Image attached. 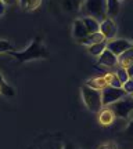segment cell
Wrapping results in <instances>:
<instances>
[{
    "instance_id": "cell-31",
    "label": "cell",
    "mask_w": 133,
    "mask_h": 149,
    "mask_svg": "<svg viewBox=\"0 0 133 149\" xmlns=\"http://www.w3.org/2000/svg\"><path fill=\"white\" fill-rule=\"evenodd\" d=\"M18 1H20V0H18Z\"/></svg>"
},
{
    "instance_id": "cell-5",
    "label": "cell",
    "mask_w": 133,
    "mask_h": 149,
    "mask_svg": "<svg viewBox=\"0 0 133 149\" xmlns=\"http://www.w3.org/2000/svg\"><path fill=\"white\" fill-rule=\"evenodd\" d=\"M100 93H101V104H103V107H110L114 102L119 101L121 98L126 95L122 88H115V87H111V86H107L106 88H103Z\"/></svg>"
},
{
    "instance_id": "cell-11",
    "label": "cell",
    "mask_w": 133,
    "mask_h": 149,
    "mask_svg": "<svg viewBox=\"0 0 133 149\" xmlns=\"http://www.w3.org/2000/svg\"><path fill=\"white\" fill-rule=\"evenodd\" d=\"M121 10V1L118 0H106V13L108 18H115Z\"/></svg>"
},
{
    "instance_id": "cell-16",
    "label": "cell",
    "mask_w": 133,
    "mask_h": 149,
    "mask_svg": "<svg viewBox=\"0 0 133 149\" xmlns=\"http://www.w3.org/2000/svg\"><path fill=\"white\" fill-rule=\"evenodd\" d=\"M104 79H106L107 84L111 86V87H115V88H122V83L118 80L117 74L114 73V72H107L104 74Z\"/></svg>"
},
{
    "instance_id": "cell-19",
    "label": "cell",
    "mask_w": 133,
    "mask_h": 149,
    "mask_svg": "<svg viewBox=\"0 0 133 149\" xmlns=\"http://www.w3.org/2000/svg\"><path fill=\"white\" fill-rule=\"evenodd\" d=\"M40 3H42V0H20V4L27 11L36 10L37 7L40 6Z\"/></svg>"
},
{
    "instance_id": "cell-33",
    "label": "cell",
    "mask_w": 133,
    "mask_h": 149,
    "mask_svg": "<svg viewBox=\"0 0 133 149\" xmlns=\"http://www.w3.org/2000/svg\"><path fill=\"white\" fill-rule=\"evenodd\" d=\"M132 43H133V42H132Z\"/></svg>"
},
{
    "instance_id": "cell-10",
    "label": "cell",
    "mask_w": 133,
    "mask_h": 149,
    "mask_svg": "<svg viewBox=\"0 0 133 149\" xmlns=\"http://www.w3.org/2000/svg\"><path fill=\"white\" fill-rule=\"evenodd\" d=\"M72 35H74V37L76 39V42H80L82 39H85V37L89 35L80 18H78V19L74 21V25H72Z\"/></svg>"
},
{
    "instance_id": "cell-29",
    "label": "cell",
    "mask_w": 133,
    "mask_h": 149,
    "mask_svg": "<svg viewBox=\"0 0 133 149\" xmlns=\"http://www.w3.org/2000/svg\"><path fill=\"white\" fill-rule=\"evenodd\" d=\"M118 1H123V0H118Z\"/></svg>"
},
{
    "instance_id": "cell-18",
    "label": "cell",
    "mask_w": 133,
    "mask_h": 149,
    "mask_svg": "<svg viewBox=\"0 0 133 149\" xmlns=\"http://www.w3.org/2000/svg\"><path fill=\"white\" fill-rule=\"evenodd\" d=\"M106 47H107V40L106 42H101V43H96V44H91V46L87 47V50H89V53H90L91 55L99 57V55L106 50Z\"/></svg>"
},
{
    "instance_id": "cell-27",
    "label": "cell",
    "mask_w": 133,
    "mask_h": 149,
    "mask_svg": "<svg viewBox=\"0 0 133 149\" xmlns=\"http://www.w3.org/2000/svg\"><path fill=\"white\" fill-rule=\"evenodd\" d=\"M1 1L6 6H13V4H15V3H18V0H1Z\"/></svg>"
},
{
    "instance_id": "cell-6",
    "label": "cell",
    "mask_w": 133,
    "mask_h": 149,
    "mask_svg": "<svg viewBox=\"0 0 133 149\" xmlns=\"http://www.w3.org/2000/svg\"><path fill=\"white\" fill-rule=\"evenodd\" d=\"M130 47H133L132 40L129 39H112V40H108L107 42V50H110L114 55H121L123 51L129 50Z\"/></svg>"
},
{
    "instance_id": "cell-26",
    "label": "cell",
    "mask_w": 133,
    "mask_h": 149,
    "mask_svg": "<svg viewBox=\"0 0 133 149\" xmlns=\"http://www.w3.org/2000/svg\"><path fill=\"white\" fill-rule=\"evenodd\" d=\"M126 72H128L129 77L132 79V77H133V62H132V64H130V65H129L128 68H126Z\"/></svg>"
},
{
    "instance_id": "cell-12",
    "label": "cell",
    "mask_w": 133,
    "mask_h": 149,
    "mask_svg": "<svg viewBox=\"0 0 133 149\" xmlns=\"http://www.w3.org/2000/svg\"><path fill=\"white\" fill-rule=\"evenodd\" d=\"M117 59H118V66L126 69L129 65L133 62V47H130L126 51H123L121 55H118Z\"/></svg>"
},
{
    "instance_id": "cell-2",
    "label": "cell",
    "mask_w": 133,
    "mask_h": 149,
    "mask_svg": "<svg viewBox=\"0 0 133 149\" xmlns=\"http://www.w3.org/2000/svg\"><path fill=\"white\" fill-rule=\"evenodd\" d=\"M80 14L83 17H91L101 22L107 18L106 0H83L80 4Z\"/></svg>"
},
{
    "instance_id": "cell-3",
    "label": "cell",
    "mask_w": 133,
    "mask_h": 149,
    "mask_svg": "<svg viewBox=\"0 0 133 149\" xmlns=\"http://www.w3.org/2000/svg\"><path fill=\"white\" fill-rule=\"evenodd\" d=\"M80 94H82V100L85 102L86 108L93 113H99L103 109V104H101V93L99 90L90 88L87 86H82L80 87Z\"/></svg>"
},
{
    "instance_id": "cell-15",
    "label": "cell",
    "mask_w": 133,
    "mask_h": 149,
    "mask_svg": "<svg viewBox=\"0 0 133 149\" xmlns=\"http://www.w3.org/2000/svg\"><path fill=\"white\" fill-rule=\"evenodd\" d=\"M86 86L90 87V88H94V90H99L101 91L103 88H106L107 86V81L104 79V76H97V77H91L86 81Z\"/></svg>"
},
{
    "instance_id": "cell-8",
    "label": "cell",
    "mask_w": 133,
    "mask_h": 149,
    "mask_svg": "<svg viewBox=\"0 0 133 149\" xmlns=\"http://www.w3.org/2000/svg\"><path fill=\"white\" fill-rule=\"evenodd\" d=\"M99 64L106 66V68H117L118 66V59H117V55L110 51V50H104L103 53L99 55Z\"/></svg>"
},
{
    "instance_id": "cell-4",
    "label": "cell",
    "mask_w": 133,
    "mask_h": 149,
    "mask_svg": "<svg viewBox=\"0 0 133 149\" xmlns=\"http://www.w3.org/2000/svg\"><path fill=\"white\" fill-rule=\"evenodd\" d=\"M110 108L115 113V117H119V119L133 117V98L132 97L125 95L119 101L114 102L112 105H110Z\"/></svg>"
},
{
    "instance_id": "cell-32",
    "label": "cell",
    "mask_w": 133,
    "mask_h": 149,
    "mask_svg": "<svg viewBox=\"0 0 133 149\" xmlns=\"http://www.w3.org/2000/svg\"><path fill=\"white\" fill-rule=\"evenodd\" d=\"M132 79H133V77H132Z\"/></svg>"
},
{
    "instance_id": "cell-9",
    "label": "cell",
    "mask_w": 133,
    "mask_h": 149,
    "mask_svg": "<svg viewBox=\"0 0 133 149\" xmlns=\"http://www.w3.org/2000/svg\"><path fill=\"white\" fill-rule=\"evenodd\" d=\"M115 113L111 111V108L110 107H103L100 112H99V123H100L101 126H111L112 123L115 122Z\"/></svg>"
},
{
    "instance_id": "cell-23",
    "label": "cell",
    "mask_w": 133,
    "mask_h": 149,
    "mask_svg": "<svg viewBox=\"0 0 133 149\" xmlns=\"http://www.w3.org/2000/svg\"><path fill=\"white\" fill-rule=\"evenodd\" d=\"M122 90H123V93L126 94V95H132L133 94V79H129L128 81H125L122 84Z\"/></svg>"
},
{
    "instance_id": "cell-13",
    "label": "cell",
    "mask_w": 133,
    "mask_h": 149,
    "mask_svg": "<svg viewBox=\"0 0 133 149\" xmlns=\"http://www.w3.org/2000/svg\"><path fill=\"white\" fill-rule=\"evenodd\" d=\"M80 19H82V22H83V25H85L86 31H87L89 35H90V33L99 32V29H100V22L97 21V19L91 18V17H82Z\"/></svg>"
},
{
    "instance_id": "cell-1",
    "label": "cell",
    "mask_w": 133,
    "mask_h": 149,
    "mask_svg": "<svg viewBox=\"0 0 133 149\" xmlns=\"http://www.w3.org/2000/svg\"><path fill=\"white\" fill-rule=\"evenodd\" d=\"M8 55L14 57L18 62H27V61H32V59H39V58H47L49 51L47 48L42 44V40L36 37L33 42H31V44L28 46L25 50L22 51H10Z\"/></svg>"
},
{
    "instance_id": "cell-14",
    "label": "cell",
    "mask_w": 133,
    "mask_h": 149,
    "mask_svg": "<svg viewBox=\"0 0 133 149\" xmlns=\"http://www.w3.org/2000/svg\"><path fill=\"white\" fill-rule=\"evenodd\" d=\"M101 42H106V39H104V36H103L100 32H96V33L87 35L85 39H82V40L78 42V43L83 44V46H86V47H89V46H91V44H96V43H101Z\"/></svg>"
},
{
    "instance_id": "cell-17",
    "label": "cell",
    "mask_w": 133,
    "mask_h": 149,
    "mask_svg": "<svg viewBox=\"0 0 133 149\" xmlns=\"http://www.w3.org/2000/svg\"><path fill=\"white\" fill-rule=\"evenodd\" d=\"M14 93H15L14 88L6 83L4 77L1 76V73H0V94H3V95H6V97H13Z\"/></svg>"
},
{
    "instance_id": "cell-24",
    "label": "cell",
    "mask_w": 133,
    "mask_h": 149,
    "mask_svg": "<svg viewBox=\"0 0 133 149\" xmlns=\"http://www.w3.org/2000/svg\"><path fill=\"white\" fill-rule=\"evenodd\" d=\"M99 149H118V146L115 142H106V144H101Z\"/></svg>"
},
{
    "instance_id": "cell-25",
    "label": "cell",
    "mask_w": 133,
    "mask_h": 149,
    "mask_svg": "<svg viewBox=\"0 0 133 149\" xmlns=\"http://www.w3.org/2000/svg\"><path fill=\"white\" fill-rule=\"evenodd\" d=\"M4 13H6V4L0 0V17L4 15Z\"/></svg>"
},
{
    "instance_id": "cell-28",
    "label": "cell",
    "mask_w": 133,
    "mask_h": 149,
    "mask_svg": "<svg viewBox=\"0 0 133 149\" xmlns=\"http://www.w3.org/2000/svg\"><path fill=\"white\" fill-rule=\"evenodd\" d=\"M63 149H75V146H74V145H72V144H67V145H65V146H64V148H63Z\"/></svg>"
},
{
    "instance_id": "cell-22",
    "label": "cell",
    "mask_w": 133,
    "mask_h": 149,
    "mask_svg": "<svg viewBox=\"0 0 133 149\" xmlns=\"http://www.w3.org/2000/svg\"><path fill=\"white\" fill-rule=\"evenodd\" d=\"M80 4H82V1H79V0H64V8L68 11L76 10V8L79 10Z\"/></svg>"
},
{
    "instance_id": "cell-30",
    "label": "cell",
    "mask_w": 133,
    "mask_h": 149,
    "mask_svg": "<svg viewBox=\"0 0 133 149\" xmlns=\"http://www.w3.org/2000/svg\"><path fill=\"white\" fill-rule=\"evenodd\" d=\"M130 97H132V98H133V94H132V95H130Z\"/></svg>"
},
{
    "instance_id": "cell-7",
    "label": "cell",
    "mask_w": 133,
    "mask_h": 149,
    "mask_svg": "<svg viewBox=\"0 0 133 149\" xmlns=\"http://www.w3.org/2000/svg\"><path fill=\"white\" fill-rule=\"evenodd\" d=\"M99 32L104 36V39H106L107 42L115 39V36H117V33H118V28H117L115 21H114L112 18H108V17H107L106 19H103V21L100 22Z\"/></svg>"
},
{
    "instance_id": "cell-20",
    "label": "cell",
    "mask_w": 133,
    "mask_h": 149,
    "mask_svg": "<svg viewBox=\"0 0 133 149\" xmlns=\"http://www.w3.org/2000/svg\"><path fill=\"white\" fill-rule=\"evenodd\" d=\"M114 73L117 74V77H118V80L121 81V83H125V81H128L130 77H129V74H128V72H126V69L125 68H119V66H117V69L114 70Z\"/></svg>"
},
{
    "instance_id": "cell-21",
    "label": "cell",
    "mask_w": 133,
    "mask_h": 149,
    "mask_svg": "<svg viewBox=\"0 0 133 149\" xmlns=\"http://www.w3.org/2000/svg\"><path fill=\"white\" fill-rule=\"evenodd\" d=\"M10 51H14V46L8 40L0 39V54H8Z\"/></svg>"
}]
</instances>
